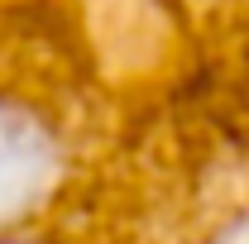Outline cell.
Here are the masks:
<instances>
[{"mask_svg": "<svg viewBox=\"0 0 249 244\" xmlns=\"http://www.w3.org/2000/svg\"><path fill=\"white\" fill-rule=\"evenodd\" d=\"M58 139L34 105L0 96V225L34 215L58 182Z\"/></svg>", "mask_w": 249, "mask_h": 244, "instance_id": "1", "label": "cell"}]
</instances>
